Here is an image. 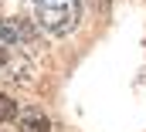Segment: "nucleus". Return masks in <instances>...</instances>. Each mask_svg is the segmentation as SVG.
<instances>
[{"label": "nucleus", "mask_w": 146, "mask_h": 132, "mask_svg": "<svg viewBox=\"0 0 146 132\" xmlns=\"http://www.w3.org/2000/svg\"><path fill=\"white\" fill-rule=\"evenodd\" d=\"M27 37H34V27L27 24V20H3L0 24V41H27Z\"/></svg>", "instance_id": "obj_3"}, {"label": "nucleus", "mask_w": 146, "mask_h": 132, "mask_svg": "<svg viewBox=\"0 0 146 132\" xmlns=\"http://www.w3.org/2000/svg\"><path fill=\"white\" fill-rule=\"evenodd\" d=\"M7 65V51H3V48H0V68Z\"/></svg>", "instance_id": "obj_6"}, {"label": "nucleus", "mask_w": 146, "mask_h": 132, "mask_svg": "<svg viewBox=\"0 0 146 132\" xmlns=\"http://www.w3.org/2000/svg\"><path fill=\"white\" fill-rule=\"evenodd\" d=\"M88 3H92V7H99V10H106V7H109V0H88Z\"/></svg>", "instance_id": "obj_5"}, {"label": "nucleus", "mask_w": 146, "mask_h": 132, "mask_svg": "<svg viewBox=\"0 0 146 132\" xmlns=\"http://www.w3.org/2000/svg\"><path fill=\"white\" fill-rule=\"evenodd\" d=\"M14 115H17V105L7 98V95H0V122H10Z\"/></svg>", "instance_id": "obj_4"}, {"label": "nucleus", "mask_w": 146, "mask_h": 132, "mask_svg": "<svg viewBox=\"0 0 146 132\" xmlns=\"http://www.w3.org/2000/svg\"><path fill=\"white\" fill-rule=\"evenodd\" d=\"M17 125H21V132H48L51 129V122H48V115L41 108H24L17 115Z\"/></svg>", "instance_id": "obj_2"}, {"label": "nucleus", "mask_w": 146, "mask_h": 132, "mask_svg": "<svg viewBox=\"0 0 146 132\" xmlns=\"http://www.w3.org/2000/svg\"><path fill=\"white\" fill-rule=\"evenodd\" d=\"M82 17L78 0H37V20L51 34H72Z\"/></svg>", "instance_id": "obj_1"}]
</instances>
